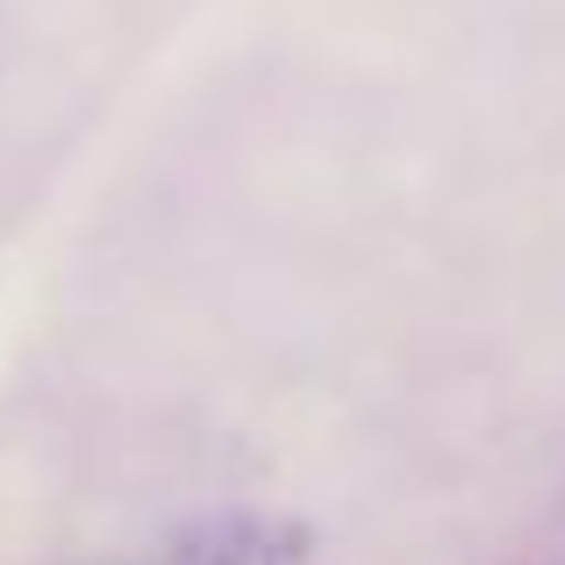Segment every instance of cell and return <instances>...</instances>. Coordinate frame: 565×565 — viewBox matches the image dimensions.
<instances>
[{"mask_svg": "<svg viewBox=\"0 0 565 565\" xmlns=\"http://www.w3.org/2000/svg\"><path fill=\"white\" fill-rule=\"evenodd\" d=\"M172 565H308V530L265 523V515H222L193 530Z\"/></svg>", "mask_w": 565, "mask_h": 565, "instance_id": "6da1fadb", "label": "cell"}]
</instances>
